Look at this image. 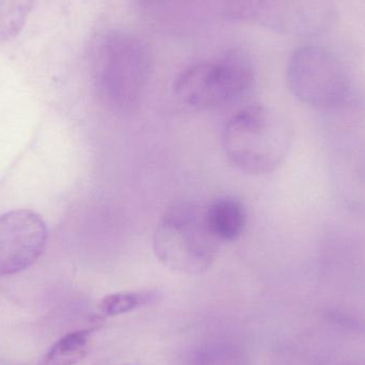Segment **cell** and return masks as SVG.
I'll return each instance as SVG.
<instances>
[{
  "label": "cell",
  "instance_id": "12",
  "mask_svg": "<svg viewBox=\"0 0 365 365\" xmlns=\"http://www.w3.org/2000/svg\"><path fill=\"white\" fill-rule=\"evenodd\" d=\"M158 291L120 292L105 296L98 304V321L107 317L128 314L133 311L151 306L160 299Z\"/></svg>",
  "mask_w": 365,
  "mask_h": 365
},
{
  "label": "cell",
  "instance_id": "3",
  "mask_svg": "<svg viewBox=\"0 0 365 365\" xmlns=\"http://www.w3.org/2000/svg\"><path fill=\"white\" fill-rule=\"evenodd\" d=\"M153 247L166 267L181 274H197L214 263L219 242L208 229L205 208L180 202L168 208L158 222Z\"/></svg>",
  "mask_w": 365,
  "mask_h": 365
},
{
  "label": "cell",
  "instance_id": "13",
  "mask_svg": "<svg viewBox=\"0 0 365 365\" xmlns=\"http://www.w3.org/2000/svg\"><path fill=\"white\" fill-rule=\"evenodd\" d=\"M34 0H0V42L14 38L25 27Z\"/></svg>",
  "mask_w": 365,
  "mask_h": 365
},
{
  "label": "cell",
  "instance_id": "1",
  "mask_svg": "<svg viewBox=\"0 0 365 365\" xmlns=\"http://www.w3.org/2000/svg\"><path fill=\"white\" fill-rule=\"evenodd\" d=\"M294 130L278 110L255 105L236 113L225 125L223 148L230 162L252 175H266L287 158Z\"/></svg>",
  "mask_w": 365,
  "mask_h": 365
},
{
  "label": "cell",
  "instance_id": "2",
  "mask_svg": "<svg viewBox=\"0 0 365 365\" xmlns=\"http://www.w3.org/2000/svg\"><path fill=\"white\" fill-rule=\"evenodd\" d=\"M96 81L103 100L115 109L138 103L151 71L147 46L137 36L113 30L98 38L94 48Z\"/></svg>",
  "mask_w": 365,
  "mask_h": 365
},
{
  "label": "cell",
  "instance_id": "7",
  "mask_svg": "<svg viewBox=\"0 0 365 365\" xmlns=\"http://www.w3.org/2000/svg\"><path fill=\"white\" fill-rule=\"evenodd\" d=\"M329 177L339 203L365 217V140L357 135L332 141Z\"/></svg>",
  "mask_w": 365,
  "mask_h": 365
},
{
  "label": "cell",
  "instance_id": "11",
  "mask_svg": "<svg viewBox=\"0 0 365 365\" xmlns=\"http://www.w3.org/2000/svg\"><path fill=\"white\" fill-rule=\"evenodd\" d=\"M98 327L70 332L58 340L43 356L38 365H75L89 353L92 336Z\"/></svg>",
  "mask_w": 365,
  "mask_h": 365
},
{
  "label": "cell",
  "instance_id": "4",
  "mask_svg": "<svg viewBox=\"0 0 365 365\" xmlns=\"http://www.w3.org/2000/svg\"><path fill=\"white\" fill-rule=\"evenodd\" d=\"M287 79L292 93L319 113L338 106L356 92L340 60L315 45L299 47L292 53Z\"/></svg>",
  "mask_w": 365,
  "mask_h": 365
},
{
  "label": "cell",
  "instance_id": "5",
  "mask_svg": "<svg viewBox=\"0 0 365 365\" xmlns=\"http://www.w3.org/2000/svg\"><path fill=\"white\" fill-rule=\"evenodd\" d=\"M248 60L230 53L214 61L199 62L185 68L175 83L178 98L197 108H212L242 96L252 83Z\"/></svg>",
  "mask_w": 365,
  "mask_h": 365
},
{
  "label": "cell",
  "instance_id": "8",
  "mask_svg": "<svg viewBox=\"0 0 365 365\" xmlns=\"http://www.w3.org/2000/svg\"><path fill=\"white\" fill-rule=\"evenodd\" d=\"M326 282L343 291L365 289V240L349 232L327 234L319 250Z\"/></svg>",
  "mask_w": 365,
  "mask_h": 365
},
{
  "label": "cell",
  "instance_id": "9",
  "mask_svg": "<svg viewBox=\"0 0 365 365\" xmlns=\"http://www.w3.org/2000/svg\"><path fill=\"white\" fill-rule=\"evenodd\" d=\"M263 9L270 26L296 36H319L338 19L334 0H265Z\"/></svg>",
  "mask_w": 365,
  "mask_h": 365
},
{
  "label": "cell",
  "instance_id": "6",
  "mask_svg": "<svg viewBox=\"0 0 365 365\" xmlns=\"http://www.w3.org/2000/svg\"><path fill=\"white\" fill-rule=\"evenodd\" d=\"M48 230L38 212L14 210L0 216V276H11L36 263L46 248Z\"/></svg>",
  "mask_w": 365,
  "mask_h": 365
},
{
  "label": "cell",
  "instance_id": "10",
  "mask_svg": "<svg viewBox=\"0 0 365 365\" xmlns=\"http://www.w3.org/2000/svg\"><path fill=\"white\" fill-rule=\"evenodd\" d=\"M205 220L210 233L219 242H233L244 233L246 207L236 197H217L205 208Z\"/></svg>",
  "mask_w": 365,
  "mask_h": 365
}]
</instances>
